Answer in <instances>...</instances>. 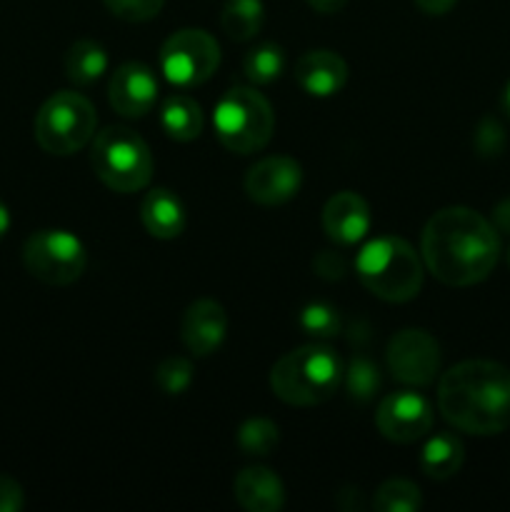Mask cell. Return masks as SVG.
<instances>
[{"mask_svg": "<svg viewBox=\"0 0 510 512\" xmlns=\"http://www.w3.org/2000/svg\"><path fill=\"white\" fill-rule=\"evenodd\" d=\"M93 103L73 90L53 93L35 115V140L50 155H73L95 138Z\"/></svg>", "mask_w": 510, "mask_h": 512, "instance_id": "7", "label": "cell"}, {"mask_svg": "<svg viewBox=\"0 0 510 512\" xmlns=\"http://www.w3.org/2000/svg\"><path fill=\"white\" fill-rule=\"evenodd\" d=\"M233 495L248 512H278L285 505L283 480L263 465L240 470L233 480Z\"/></svg>", "mask_w": 510, "mask_h": 512, "instance_id": "17", "label": "cell"}, {"mask_svg": "<svg viewBox=\"0 0 510 512\" xmlns=\"http://www.w3.org/2000/svg\"><path fill=\"white\" fill-rule=\"evenodd\" d=\"M343 383V363L325 345H303L285 353L270 370L275 398L295 408H313L335 395Z\"/></svg>", "mask_w": 510, "mask_h": 512, "instance_id": "4", "label": "cell"}, {"mask_svg": "<svg viewBox=\"0 0 510 512\" xmlns=\"http://www.w3.org/2000/svg\"><path fill=\"white\" fill-rule=\"evenodd\" d=\"M278 440V425L268 418L245 420L238 428V435H235V443L243 450V455H258V458H265V455L273 453L278 448Z\"/></svg>", "mask_w": 510, "mask_h": 512, "instance_id": "25", "label": "cell"}, {"mask_svg": "<svg viewBox=\"0 0 510 512\" xmlns=\"http://www.w3.org/2000/svg\"><path fill=\"white\" fill-rule=\"evenodd\" d=\"M503 110L508 113V118H510V83L505 85V90H503Z\"/></svg>", "mask_w": 510, "mask_h": 512, "instance_id": "37", "label": "cell"}, {"mask_svg": "<svg viewBox=\"0 0 510 512\" xmlns=\"http://www.w3.org/2000/svg\"><path fill=\"white\" fill-rule=\"evenodd\" d=\"M285 70V53L280 45L263 43L258 48L248 50L243 58V73L250 83L268 85L278 80Z\"/></svg>", "mask_w": 510, "mask_h": 512, "instance_id": "23", "label": "cell"}, {"mask_svg": "<svg viewBox=\"0 0 510 512\" xmlns=\"http://www.w3.org/2000/svg\"><path fill=\"white\" fill-rule=\"evenodd\" d=\"M465 450L453 433H435L420 453V470L430 480H448L463 468Z\"/></svg>", "mask_w": 510, "mask_h": 512, "instance_id": "20", "label": "cell"}, {"mask_svg": "<svg viewBox=\"0 0 510 512\" xmlns=\"http://www.w3.org/2000/svg\"><path fill=\"white\" fill-rule=\"evenodd\" d=\"M193 383V363L183 355H170L155 368V385L165 395H183Z\"/></svg>", "mask_w": 510, "mask_h": 512, "instance_id": "28", "label": "cell"}, {"mask_svg": "<svg viewBox=\"0 0 510 512\" xmlns=\"http://www.w3.org/2000/svg\"><path fill=\"white\" fill-rule=\"evenodd\" d=\"M90 165L105 188L115 193H138L153 178V155L148 143L125 125H110L93 138Z\"/></svg>", "mask_w": 510, "mask_h": 512, "instance_id": "5", "label": "cell"}, {"mask_svg": "<svg viewBox=\"0 0 510 512\" xmlns=\"http://www.w3.org/2000/svg\"><path fill=\"white\" fill-rule=\"evenodd\" d=\"M140 220L153 238L173 240L185 230V208L173 190L155 188L140 203Z\"/></svg>", "mask_w": 510, "mask_h": 512, "instance_id": "18", "label": "cell"}, {"mask_svg": "<svg viewBox=\"0 0 510 512\" xmlns=\"http://www.w3.org/2000/svg\"><path fill=\"white\" fill-rule=\"evenodd\" d=\"M323 230L333 243L338 245H355L368 235L370 230V208L363 195L353 190H340L325 203Z\"/></svg>", "mask_w": 510, "mask_h": 512, "instance_id": "15", "label": "cell"}, {"mask_svg": "<svg viewBox=\"0 0 510 512\" xmlns=\"http://www.w3.org/2000/svg\"><path fill=\"white\" fill-rule=\"evenodd\" d=\"M490 223L495 225V230H498V233L510 235V198L500 200V203L495 205L493 220H490Z\"/></svg>", "mask_w": 510, "mask_h": 512, "instance_id": "33", "label": "cell"}, {"mask_svg": "<svg viewBox=\"0 0 510 512\" xmlns=\"http://www.w3.org/2000/svg\"><path fill=\"white\" fill-rule=\"evenodd\" d=\"M295 83L313 98H330L348 83V63L333 50H308L295 60Z\"/></svg>", "mask_w": 510, "mask_h": 512, "instance_id": "16", "label": "cell"}, {"mask_svg": "<svg viewBox=\"0 0 510 512\" xmlns=\"http://www.w3.org/2000/svg\"><path fill=\"white\" fill-rule=\"evenodd\" d=\"M300 185H303V168L288 155H270L258 160L243 180L245 195L258 205L288 203L298 195Z\"/></svg>", "mask_w": 510, "mask_h": 512, "instance_id": "12", "label": "cell"}, {"mask_svg": "<svg viewBox=\"0 0 510 512\" xmlns=\"http://www.w3.org/2000/svg\"><path fill=\"white\" fill-rule=\"evenodd\" d=\"M423 265L450 288L483 283L500 260V233L473 208L453 205L430 215L420 238Z\"/></svg>", "mask_w": 510, "mask_h": 512, "instance_id": "1", "label": "cell"}, {"mask_svg": "<svg viewBox=\"0 0 510 512\" xmlns=\"http://www.w3.org/2000/svg\"><path fill=\"white\" fill-rule=\"evenodd\" d=\"M423 260L408 240L380 235L368 240L355 258V275L365 290L385 303H408L423 288Z\"/></svg>", "mask_w": 510, "mask_h": 512, "instance_id": "3", "label": "cell"}, {"mask_svg": "<svg viewBox=\"0 0 510 512\" xmlns=\"http://www.w3.org/2000/svg\"><path fill=\"white\" fill-rule=\"evenodd\" d=\"M25 505V493L18 480L0 473V512H20Z\"/></svg>", "mask_w": 510, "mask_h": 512, "instance_id": "31", "label": "cell"}, {"mask_svg": "<svg viewBox=\"0 0 510 512\" xmlns=\"http://www.w3.org/2000/svg\"><path fill=\"white\" fill-rule=\"evenodd\" d=\"M345 3H348V0H308L310 8L318 10V13H325V15L338 13V10L345 8Z\"/></svg>", "mask_w": 510, "mask_h": 512, "instance_id": "35", "label": "cell"}, {"mask_svg": "<svg viewBox=\"0 0 510 512\" xmlns=\"http://www.w3.org/2000/svg\"><path fill=\"white\" fill-rule=\"evenodd\" d=\"M108 100L123 118H143L158 103V78L143 63H123L108 83Z\"/></svg>", "mask_w": 510, "mask_h": 512, "instance_id": "13", "label": "cell"}, {"mask_svg": "<svg viewBox=\"0 0 510 512\" xmlns=\"http://www.w3.org/2000/svg\"><path fill=\"white\" fill-rule=\"evenodd\" d=\"M343 380L345 390H348L350 398L355 403H368L375 398V393L380 390V370L373 360H368L365 355H355L348 363V368H343Z\"/></svg>", "mask_w": 510, "mask_h": 512, "instance_id": "26", "label": "cell"}, {"mask_svg": "<svg viewBox=\"0 0 510 512\" xmlns=\"http://www.w3.org/2000/svg\"><path fill=\"white\" fill-rule=\"evenodd\" d=\"M473 143L480 158H498L505 150V145H508V138H505L503 125L488 115V118L480 120L478 128H475Z\"/></svg>", "mask_w": 510, "mask_h": 512, "instance_id": "29", "label": "cell"}, {"mask_svg": "<svg viewBox=\"0 0 510 512\" xmlns=\"http://www.w3.org/2000/svg\"><path fill=\"white\" fill-rule=\"evenodd\" d=\"M220 65V45L208 30H175L160 48V70L165 78L180 88L203 85L213 78Z\"/></svg>", "mask_w": 510, "mask_h": 512, "instance_id": "9", "label": "cell"}, {"mask_svg": "<svg viewBox=\"0 0 510 512\" xmlns=\"http://www.w3.org/2000/svg\"><path fill=\"white\" fill-rule=\"evenodd\" d=\"M313 268L320 278L328 280H340L345 275V260L340 258V253H333V250H323L318 258L313 260Z\"/></svg>", "mask_w": 510, "mask_h": 512, "instance_id": "32", "label": "cell"}, {"mask_svg": "<svg viewBox=\"0 0 510 512\" xmlns=\"http://www.w3.org/2000/svg\"><path fill=\"white\" fill-rule=\"evenodd\" d=\"M160 128L170 140L190 143L203 133V110L198 100L185 93H173L160 105Z\"/></svg>", "mask_w": 510, "mask_h": 512, "instance_id": "19", "label": "cell"}, {"mask_svg": "<svg viewBox=\"0 0 510 512\" xmlns=\"http://www.w3.org/2000/svg\"><path fill=\"white\" fill-rule=\"evenodd\" d=\"M8 230H10V210H8V205L0 200V238H3Z\"/></svg>", "mask_w": 510, "mask_h": 512, "instance_id": "36", "label": "cell"}, {"mask_svg": "<svg viewBox=\"0 0 510 512\" xmlns=\"http://www.w3.org/2000/svg\"><path fill=\"white\" fill-rule=\"evenodd\" d=\"M508 265H510V248H508Z\"/></svg>", "mask_w": 510, "mask_h": 512, "instance_id": "38", "label": "cell"}, {"mask_svg": "<svg viewBox=\"0 0 510 512\" xmlns=\"http://www.w3.org/2000/svg\"><path fill=\"white\" fill-rule=\"evenodd\" d=\"M438 410L463 433H503L510 428V370L493 360L453 365L438 380Z\"/></svg>", "mask_w": 510, "mask_h": 512, "instance_id": "2", "label": "cell"}, {"mask_svg": "<svg viewBox=\"0 0 510 512\" xmlns=\"http://www.w3.org/2000/svg\"><path fill=\"white\" fill-rule=\"evenodd\" d=\"M228 333V313L220 303L200 298L190 305L180 320V340L195 358H208L223 345Z\"/></svg>", "mask_w": 510, "mask_h": 512, "instance_id": "14", "label": "cell"}, {"mask_svg": "<svg viewBox=\"0 0 510 512\" xmlns=\"http://www.w3.org/2000/svg\"><path fill=\"white\" fill-rule=\"evenodd\" d=\"M373 508L378 512H415L423 508V495H420L418 485L410 483V480H385L375 490Z\"/></svg>", "mask_w": 510, "mask_h": 512, "instance_id": "24", "label": "cell"}, {"mask_svg": "<svg viewBox=\"0 0 510 512\" xmlns=\"http://www.w3.org/2000/svg\"><path fill=\"white\" fill-rule=\"evenodd\" d=\"M103 3L115 18L128 20V23H145L163 10L165 0H103Z\"/></svg>", "mask_w": 510, "mask_h": 512, "instance_id": "30", "label": "cell"}, {"mask_svg": "<svg viewBox=\"0 0 510 512\" xmlns=\"http://www.w3.org/2000/svg\"><path fill=\"white\" fill-rule=\"evenodd\" d=\"M23 265L45 285H70L80 280L88 253L78 235L68 230H38L23 245Z\"/></svg>", "mask_w": 510, "mask_h": 512, "instance_id": "8", "label": "cell"}, {"mask_svg": "<svg viewBox=\"0 0 510 512\" xmlns=\"http://www.w3.org/2000/svg\"><path fill=\"white\" fill-rule=\"evenodd\" d=\"M375 425L390 443L408 445L423 440L433 428V405L415 390H398L380 400Z\"/></svg>", "mask_w": 510, "mask_h": 512, "instance_id": "11", "label": "cell"}, {"mask_svg": "<svg viewBox=\"0 0 510 512\" xmlns=\"http://www.w3.org/2000/svg\"><path fill=\"white\" fill-rule=\"evenodd\" d=\"M388 370L403 385L425 388L440 373V345L428 330H400L388 343Z\"/></svg>", "mask_w": 510, "mask_h": 512, "instance_id": "10", "label": "cell"}, {"mask_svg": "<svg viewBox=\"0 0 510 512\" xmlns=\"http://www.w3.org/2000/svg\"><path fill=\"white\" fill-rule=\"evenodd\" d=\"M213 125L223 148L250 155L263 150L273 138L275 113L253 88H230L215 105Z\"/></svg>", "mask_w": 510, "mask_h": 512, "instance_id": "6", "label": "cell"}, {"mask_svg": "<svg viewBox=\"0 0 510 512\" xmlns=\"http://www.w3.org/2000/svg\"><path fill=\"white\" fill-rule=\"evenodd\" d=\"M65 75L75 85H90L108 70V53L95 40H75L65 53Z\"/></svg>", "mask_w": 510, "mask_h": 512, "instance_id": "21", "label": "cell"}, {"mask_svg": "<svg viewBox=\"0 0 510 512\" xmlns=\"http://www.w3.org/2000/svg\"><path fill=\"white\" fill-rule=\"evenodd\" d=\"M263 20V0H228L223 5V13H220L223 30L228 33L230 40H238V43L255 38L263 28Z\"/></svg>", "mask_w": 510, "mask_h": 512, "instance_id": "22", "label": "cell"}, {"mask_svg": "<svg viewBox=\"0 0 510 512\" xmlns=\"http://www.w3.org/2000/svg\"><path fill=\"white\" fill-rule=\"evenodd\" d=\"M298 328L315 340H328L340 333V315L333 305L315 300L298 313Z\"/></svg>", "mask_w": 510, "mask_h": 512, "instance_id": "27", "label": "cell"}, {"mask_svg": "<svg viewBox=\"0 0 510 512\" xmlns=\"http://www.w3.org/2000/svg\"><path fill=\"white\" fill-rule=\"evenodd\" d=\"M413 3L428 15H445L455 8L458 0H413Z\"/></svg>", "mask_w": 510, "mask_h": 512, "instance_id": "34", "label": "cell"}]
</instances>
